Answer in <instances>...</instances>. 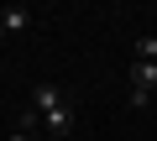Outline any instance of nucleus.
Masks as SVG:
<instances>
[{"label":"nucleus","instance_id":"f257e3e1","mask_svg":"<svg viewBox=\"0 0 157 141\" xmlns=\"http://www.w3.org/2000/svg\"><path fill=\"white\" fill-rule=\"evenodd\" d=\"M26 26H32V11L26 6H0V42L16 37V32H26Z\"/></svg>","mask_w":157,"mask_h":141},{"label":"nucleus","instance_id":"f03ea898","mask_svg":"<svg viewBox=\"0 0 157 141\" xmlns=\"http://www.w3.org/2000/svg\"><path fill=\"white\" fill-rule=\"evenodd\" d=\"M58 105H68L58 84H37V89H32V110H37V115H52Z\"/></svg>","mask_w":157,"mask_h":141},{"label":"nucleus","instance_id":"7ed1b4c3","mask_svg":"<svg viewBox=\"0 0 157 141\" xmlns=\"http://www.w3.org/2000/svg\"><path fill=\"white\" fill-rule=\"evenodd\" d=\"M42 131H47V136H68V131H73V99L58 105L52 115H42Z\"/></svg>","mask_w":157,"mask_h":141},{"label":"nucleus","instance_id":"20e7f679","mask_svg":"<svg viewBox=\"0 0 157 141\" xmlns=\"http://www.w3.org/2000/svg\"><path fill=\"white\" fill-rule=\"evenodd\" d=\"M131 89H141V94H157V63H131Z\"/></svg>","mask_w":157,"mask_h":141},{"label":"nucleus","instance_id":"39448f33","mask_svg":"<svg viewBox=\"0 0 157 141\" xmlns=\"http://www.w3.org/2000/svg\"><path fill=\"white\" fill-rule=\"evenodd\" d=\"M37 125H42V115H37V110H21V115H16V131H26V136H37Z\"/></svg>","mask_w":157,"mask_h":141},{"label":"nucleus","instance_id":"423d86ee","mask_svg":"<svg viewBox=\"0 0 157 141\" xmlns=\"http://www.w3.org/2000/svg\"><path fill=\"white\" fill-rule=\"evenodd\" d=\"M11 141H32V136H26V131H11Z\"/></svg>","mask_w":157,"mask_h":141}]
</instances>
